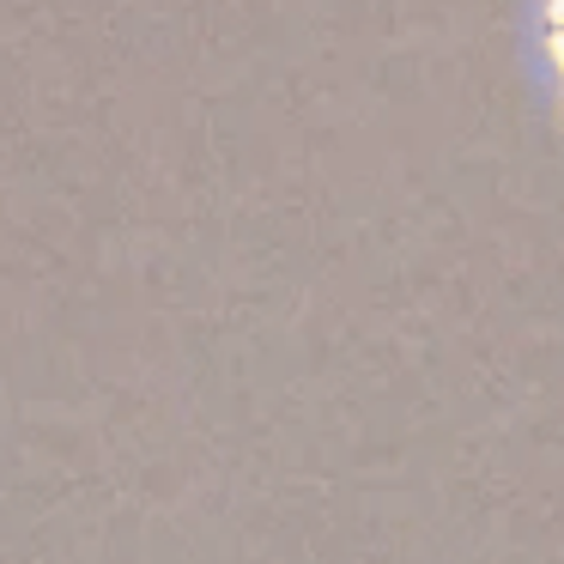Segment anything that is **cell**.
I'll return each instance as SVG.
<instances>
[{
    "mask_svg": "<svg viewBox=\"0 0 564 564\" xmlns=\"http://www.w3.org/2000/svg\"><path fill=\"white\" fill-rule=\"evenodd\" d=\"M540 55L552 62L558 104H564V0H540Z\"/></svg>",
    "mask_w": 564,
    "mask_h": 564,
    "instance_id": "obj_1",
    "label": "cell"
}]
</instances>
